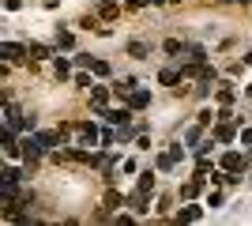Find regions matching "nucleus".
Returning a JSON list of instances; mask_svg holds the SVG:
<instances>
[{"label":"nucleus","instance_id":"obj_28","mask_svg":"<svg viewBox=\"0 0 252 226\" xmlns=\"http://www.w3.org/2000/svg\"><path fill=\"white\" fill-rule=\"evenodd\" d=\"M151 4H166V0H151Z\"/></svg>","mask_w":252,"mask_h":226},{"label":"nucleus","instance_id":"obj_25","mask_svg":"<svg viewBox=\"0 0 252 226\" xmlns=\"http://www.w3.org/2000/svg\"><path fill=\"white\" fill-rule=\"evenodd\" d=\"M151 0H128V8H147Z\"/></svg>","mask_w":252,"mask_h":226},{"label":"nucleus","instance_id":"obj_12","mask_svg":"<svg viewBox=\"0 0 252 226\" xmlns=\"http://www.w3.org/2000/svg\"><path fill=\"white\" fill-rule=\"evenodd\" d=\"M215 98H219V106H230V102H233V87H230V83H222L219 91H215Z\"/></svg>","mask_w":252,"mask_h":226},{"label":"nucleus","instance_id":"obj_18","mask_svg":"<svg viewBox=\"0 0 252 226\" xmlns=\"http://www.w3.org/2000/svg\"><path fill=\"white\" fill-rule=\"evenodd\" d=\"M181 53H189V61H203V45H185V49H181Z\"/></svg>","mask_w":252,"mask_h":226},{"label":"nucleus","instance_id":"obj_17","mask_svg":"<svg viewBox=\"0 0 252 226\" xmlns=\"http://www.w3.org/2000/svg\"><path fill=\"white\" fill-rule=\"evenodd\" d=\"M158 79H162V83H166V87H177V83H181V72H173V68H166V72L158 75Z\"/></svg>","mask_w":252,"mask_h":226},{"label":"nucleus","instance_id":"obj_24","mask_svg":"<svg viewBox=\"0 0 252 226\" xmlns=\"http://www.w3.org/2000/svg\"><path fill=\"white\" fill-rule=\"evenodd\" d=\"M27 53H31V57H49V49H45V45H31Z\"/></svg>","mask_w":252,"mask_h":226},{"label":"nucleus","instance_id":"obj_16","mask_svg":"<svg viewBox=\"0 0 252 226\" xmlns=\"http://www.w3.org/2000/svg\"><path fill=\"white\" fill-rule=\"evenodd\" d=\"M128 57L143 61V57H147V45H143V42H128Z\"/></svg>","mask_w":252,"mask_h":226},{"label":"nucleus","instance_id":"obj_4","mask_svg":"<svg viewBox=\"0 0 252 226\" xmlns=\"http://www.w3.org/2000/svg\"><path fill=\"white\" fill-rule=\"evenodd\" d=\"M4 121H8L11 129H27V125H31V129H34V121H27V117H23V109H19V106H8V113H4Z\"/></svg>","mask_w":252,"mask_h":226},{"label":"nucleus","instance_id":"obj_3","mask_svg":"<svg viewBox=\"0 0 252 226\" xmlns=\"http://www.w3.org/2000/svg\"><path fill=\"white\" fill-rule=\"evenodd\" d=\"M215 140H222V143L233 140V121H230V113H222V121L215 125Z\"/></svg>","mask_w":252,"mask_h":226},{"label":"nucleus","instance_id":"obj_20","mask_svg":"<svg viewBox=\"0 0 252 226\" xmlns=\"http://www.w3.org/2000/svg\"><path fill=\"white\" fill-rule=\"evenodd\" d=\"M72 42H75V38L68 31H57V45H61V49H72Z\"/></svg>","mask_w":252,"mask_h":226},{"label":"nucleus","instance_id":"obj_13","mask_svg":"<svg viewBox=\"0 0 252 226\" xmlns=\"http://www.w3.org/2000/svg\"><path fill=\"white\" fill-rule=\"evenodd\" d=\"M128 204H132V211H136V215H143V211H147V193H136Z\"/></svg>","mask_w":252,"mask_h":226},{"label":"nucleus","instance_id":"obj_15","mask_svg":"<svg viewBox=\"0 0 252 226\" xmlns=\"http://www.w3.org/2000/svg\"><path fill=\"white\" fill-rule=\"evenodd\" d=\"M136 193H155V177H151V173H143V177H139V185H136Z\"/></svg>","mask_w":252,"mask_h":226},{"label":"nucleus","instance_id":"obj_7","mask_svg":"<svg viewBox=\"0 0 252 226\" xmlns=\"http://www.w3.org/2000/svg\"><path fill=\"white\" fill-rule=\"evenodd\" d=\"M200 189H203V173H196L192 181H185V189H181V196H185V200H192V196H200Z\"/></svg>","mask_w":252,"mask_h":226},{"label":"nucleus","instance_id":"obj_6","mask_svg":"<svg viewBox=\"0 0 252 226\" xmlns=\"http://www.w3.org/2000/svg\"><path fill=\"white\" fill-rule=\"evenodd\" d=\"M245 166V159L241 155H237V151H226V155H222V170H230V173H237Z\"/></svg>","mask_w":252,"mask_h":226},{"label":"nucleus","instance_id":"obj_23","mask_svg":"<svg viewBox=\"0 0 252 226\" xmlns=\"http://www.w3.org/2000/svg\"><path fill=\"white\" fill-rule=\"evenodd\" d=\"M91 72L94 75H109V65H105V61H91Z\"/></svg>","mask_w":252,"mask_h":226},{"label":"nucleus","instance_id":"obj_22","mask_svg":"<svg viewBox=\"0 0 252 226\" xmlns=\"http://www.w3.org/2000/svg\"><path fill=\"white\" fill-rule=\"evenodd\" d=\"M57 75H61V79H68V75H72V68H68V61H64V57H57Z\"/></svg>","mask_w":252,"mask_h":226},{"label":"nucleus","instance_id":"obj_1","mask_svg":"<svg viewBox=\"0 0 252 226\" xmlns=\"http://www.w3.org/2000/svg\"><path fill=\"white\" fill-rule=\"evenodd\" d=\"M0 57H4V61H27V45H15V42H0Z\"/></svg>","mask_w":252,"mask_h":226},{"label":"nucleus","instance_id":"obj_21","mask_svg":"<svg viewBox=\"0 0 252 226\" xmlns=\"http://www.w3.org/2000/svg\"><path fill=\"white\" fill-rule=\"evenodd\" d=\"M162 49H166V53H169V57H177V53H181V49H185V42H177V38H169V42H166V45H162Z\"/></svg>","mask_w":252,"mask_h":226},{"label":"nucleus","instance_id":"obj_2","mask_svg":"<svg viewBox=\"0 0 252 226\" xmlns=\"http://www.w3.org/2000/svg\"><path fill=\"white\" fill-rule=\"evenodd\" d=\"M72 136H79V140H83V147H87V143H94V140H98V129H94V125H87V121H75Z\"/></svg>","mask_w":252,"mask_h":226},{"label":"nucleus","instance_id":"obj_27","mask_svg":"<svg viewBox=\"0 0 252 226\" xmlns=\"http://www.w3.org/2000/svg\"><path fill=\"white\" fill-rule=\"evenodd\" d=\"M245 65H252V53H249V57H245Z\"/></svg>","mask_w":252,"mask_h":226},{"label":"nucleus","instance_id":"obj_9","mask_svg":"<svg viewBox=\"0 0 252 226\" xmlns=\"http://www.w3.org/2000/svg\"><path fill=\"white\" fill-rule=\"evenodd\" d=\"M143 106H151V95L147 91H132L128 95V109H143Z\"/></svg>","mask_w":252,"mask_h":226},{"label":"nucleus","instance_id":"obj_14","mask_svg":"<svg viewBox=\"0 0 252 226\" xmlns=\"http://www.w3.org/2000/svg\"><path fill=\"white\" fill-rule=\"evenodd\" d=\"M91 102H94L98 109H105V102H109V95H105V87H94V91H91Z\"/></svg>","mask_w":252,"mask_h":226},{"label":"nucleus","instance_id":"obj_26","mask_svg":"<svg viewBox=\"0 0 252 226\" xmlns=\"http://www.w3.org/2000/svg\"><path fill=\"white\" fill-rule=\"evenodd\" d=\"M241 140H245V143H252V129H249V132H245V136H241Z\"/></svg>","mask_w":252,"mask_h":226},{"label":"nucleus","instance_id":"obj_5","mask_svg":"<svg viewBox=\"0 0 252 226\" xmlns=\"http://www.w3.org/2000/svg\"><path fill=\"white\" fill-rule=\"evenodd\" d=\"M42 143H38V140H23L19 143V155H23V159H27V162H38V155H42Z\"/></svg>","mask_w":252,"mask_h":226},{"label":"nucleus","instance_id":"obj_19","mask_svg":"<svg viewBox=\"0 0 252 226\" xmlns=\"http://www.w3.org/2000/svg\"><path fill=\"white\" fill-rule=\"evenodd\" d=\"M173 166H177V159H173V155H158V170H173Z\"/></svg>","mask_w":252,"mask_h":226},{"label":"nucleus","instance_id":"obj_8","mask_svg":"<svg viewBox=\"0 0 252 226\" xmlns=\"http://www.w3.org/2000/svg\"><path fill=\"white\" fill-rule=\"evenodd\" d=\"M98 15H102V19H117V15H121V4H117V0H102V4H98Z\"/></svg>","mask_w":252,"mask_h":226},{"label":"nucleus","instance_id":"obj_10","mask_svg":"<svg viewBox=\"0 0 252 226\" xmlns=\"http://www.w3.org/2000/svg\"><path fill=\"white\" fill-rule=\"evenodd\" d=\"M200 215H203L200 207H196V204H189V207H181V211H177V223H196Z\"/></svg>","mask_w":252,"mask_h":226},{"label":"nucleus","instance_id":"obj_11","mask_svg":"<svg viewBox=\"0 0 252 226\" xmlns=\"http://www.w3.org/2000/svg\"><path fill=\"white\" fill-rule=\"evenodd\" d=\"M128 117H132L128 109H109V113H105V121H109V125H128Z\"/></svg>","mask_w":252,"mask_h":226}]
</instances>
